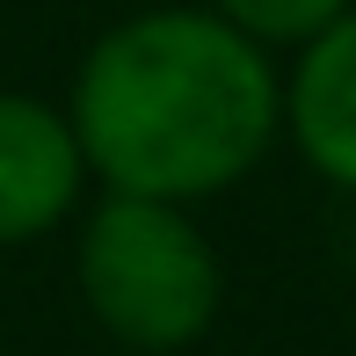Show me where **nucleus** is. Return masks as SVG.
Here are the masks:
<instances>
[{"label":"nucleus","instance_id":"obj_1","mask_svg":"<svg viewBox=\"0 0 356 356\" xmlns=\"http://www.w3.org/2000/svg\"><path fill=\"white\" fill-rule=\"evenodd\" d=\"M58 109L102 197L204 211L284 145V66L211 8L160 0L80 51Z\"/></svg>","mask_w":356,"mask_h":356},{"label":"nucleus","instance_id":"obj_2","mask_svg":"<svg viewBox=\"0 0 356 356\" xmlns=\"http://www.w3.org/2000/svg\"><path fill=\"white\" fill-rule=\"evenodd\" d=\"M73 291L131 356H189L225 313V262L189 204L95 197L73 218Z\"/></svg>","mask_w":356,"mask_h":356},{"label":"nucleus","instance_id":"obj_3","mask_svg":"<svg viewBox=\"0 0 356 356\" xmlns=\"http://www.w3.org/2000/svg\"><path fill=\"white\" fill-rule=\"evenodd\" d=\"M88 160L66 109L44 95L0 88V248H37L66 233L88 204Z\"/></svg>","mask_w":356,"mask_h":356},{"label":"nucleus","instance_id":"obj_4","mask_svg":"<svg viewBox=\"0 0 356 356\" xmlns=\"http://www.w3.org/2000/svg\"><path fill=\"white\" fill-rule=\"evenodd\" d=\"M284 66V145L327 189L356 197V8L334 15Z\"/></svg>","mask_w":356,"mask_h":356},{"label":"nucleus","instance_id":"obj_5","mask_svg":"<svg viewBox=\"0 0 356 356\" xmlns=\"http://www.w3.org/2000/svg\"><path fill=\"white\" fill-rule=\"evenodd\" d=\"M204 8H211L218 22H233L248 44H262L269 58H277V51L291 58L298 44H313L334 15H349L356 0H204Z\"/></svg>","mask_w":356,"mask_h":356}]
</instances>
